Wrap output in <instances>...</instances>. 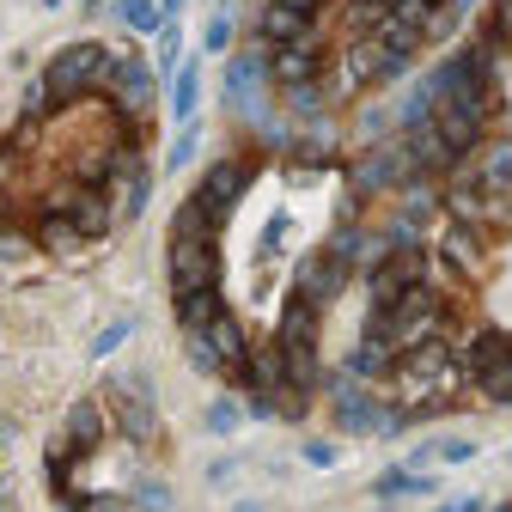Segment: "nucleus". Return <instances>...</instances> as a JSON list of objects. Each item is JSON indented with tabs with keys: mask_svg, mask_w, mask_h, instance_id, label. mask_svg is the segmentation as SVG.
<instances>
[{
	"mask_svg": "<svg viewBox=\"0 0 512 512\" xmlns=\"http://www.w3.org/2000/svg\"><path fill=\"white\" fill-rule=\"evenodd\" d=\"M397 384H403V403H439V397L458 384V366H452V354H445V342L433 336V342L403 348Z\"/></svg>",
	"mask_w": 512,
	"mask_h": 512,
	"instance_id": "2",
	"label": "nucleus"
},
{
	"mask_svg": "<svg viewBox=\"0 0 512 512\" xmlns=\"http://www.w3.org/2000/svg\"><path fill=\"white\" fill-rule=\"evenodd\" d=\"M500 512H512V506H500Z\"/></svg>",
	"mask_w": 512,
	"mask_h": 512,
	"instance_id": "44",
	"label": "nucleus"
},
{
	"mask_svg": "<svg viewBox=\"0 0 512 512\" xmlns=\"http://www.w3.org/2000/svg\"><path fill=\"white\" fill-rule=\"evenodd\" d=\"M275 342L281 348H299V342H317V305L311 299H287V311H281V330H275Z\"/></svg>",
	"mask_w": 512,
	"mask_h": 512,
	"instance_id": "19",
	"label": "nucleus"
},
{
	"mask_svg": "<svg viewBox=\"0 0 512 512\" xmlns=\"http://www.w3.org/2000/svg\"><path fill=\"white\" fill-rule=\"evenodd\" d=\"M305 464H317V470H330V464H336V445H324V439H311V445H305Z\"/></svg>",
	"mask_w": 512,
	"mask_h": 512,
	"instance_id": "37",
	"label": "nucleus"
},
{
	"mask_svg": "<svg viewBox=\"0 0 512 512\" xmlns=\"http://www.w3.org/2000/svg\"><path fill=\"white\" fill-rule=\"evenodd\" d=\"M214 232H220V220H214L196 196H189V202L177 208V220H171V238H214Z\"/></svg>",
	"mask_w": 512,
	"mask_h": 512,
	"instance_id": "24",
	"label": "nucleus"
},
{
	"mask_svg": "<svg viewBox=\"0 0 512 512\" xmlns=\"http://www.w3.org/2000/svg\"><path fill=\"white\" fill-rule=\"evenodd\" d=\"M403 153H409L415 171H452V165H458V153L445 147V135H439L433 122H415V128H409V147H403Z\"/></svg>",
	"mask_w": 512,
	"mask_h": 512,
	"instance_id": "16",
	"label": "nucleus"
},
{
	"mask_svg": "<svg viewBox=\"0 0 512 512\" xmlns=\"http://www.w3.org/2000/svg\"><path fill=\"white\" fill-rule=\"evenodd\" d=\"M196 98H202V68H196V61H183L177 80H171V110H177V122H196Z\"/></svg>",
	"mask_w": 512,
	"mask_h": 512,
	"instance_id": "23",
	"label": "nucleus"
},
{
	"mask_svg": "<svg viewBox=\"0 0 512 512\" xmlns=\"http://www.w3.org/2000/svg\"><path fill=\"white\" fill-rule=\"evenodd\" d=\"M104 74H110V55H104V43H68L49 68H43V86H49V104H74L80 92H92V86H104Z\"/></svg>",
	"mask_w": 512,
	"mask_h": 512,
	"instance_id": "3",
	"label": "nucleus"
},
{
	"mask_svg": "<svg viewBox=\"0 0 512 512\" xmlns=\"http://www.w3.org/2000/svg\"><path fill=\"white\" fill-rule=\"evenodd\" d=\"M208 427H214V433H232V427H238V403H232V397H220V403L208 409Z\"/></svg>",
	"mask_w": 512,
	"mask_h": 512,
	"instance_id": "35",
	"label": "nucleus"
},
{
	"mask_svg": "<svg viewBox=\"0 0 512 512\" xmlns=\"http://www.w3.org/2000/svg\"><path fill=\"white\" fill-rule=\"evenodd\" d=\"M128 336H135V324H110V330H104V336L92 342V360H104V354H116V348H122Z\"/></svg>",
	"mask_w": 512,
	"mask_h": 512,
	"instance_id": "34",
	"label": "nucleus"
},
{
	"mask_svg": "<svg viewBox=\"0 0 512 512\" xmlns=\"http://www.w3.org/2000/svg\"><path fill=\"white\" fill-rule=\"evenodd\" d=\"M317 61H324L317 31L299 37V43H275V49H269V80H281V86H311V80H317Z\"/></svg>",
	"mask_w": 512,
	"mask_h": 512,
	"instance_id": "9",
	"label": "nucleus"
},
{
	"mask_svg": "<svg viewBox=\"0 0 512 512\" xmlns=\"http://www.w3.org/2000/svg\"><path fill=\"white\" fill-rule=\"evenodd\" d=\"M372 336H384L391 348H415V342H433L439 336V293L421 281L409 287L391 311H372Z\"/></svg>",
	"mask_w": 512,
	"mask_h": 512,
	"instance_id": "1",
	"label": "nucleus"
},
{
	"mask_svg": "<svg viewBox=\"0 0 512 512\" xmlns=\"http://www.w3.org/2000/svg\"><path fill=\"white\" fill-rule=\"evenodd\" d=\"M202 342L214 348V360H220V372H226V378H238V372H244L250 342H244V330H238V317H232V311H220V317H214V324L202 330Z\"/></svg>",
	"mask_w": 512,
	"mask_h": 512,
	"instance_id": "14",
	"label": "nucleus"
},
{
	"mask_svg": "<svg viewBox=\"0 0 512 512\" xmlns=\"http://www.w3.org/2000/svg\"><path fill=\"white\" fill-rule=\"evenodd\" d=\"M189 153H196V122H183V135L171 147V165H189Z\"/></svg>",
	"mask_w": 512,
	"mask_h": 512,
	"instance_id": "36",
	"label": "nucleus"
},
{
	"mask_svg": "<svg viewBox=\"0 0 512 512\" xmlns=\"http://www.w3.org/2000/svg\"><path fill=\"white\" fill-rule=\"evenodd\" d=\"M403 171H415V165H409V153H403V147H384V153H372V159L354 171V183H360V189H391Z\"/></svg>",
	"mask_w": 512,
	"mask_h": 512,
	"instance_id": "18",
	"label": "nucleus"
},
{
	"mask_svg": "<svg viewBox=\"0 0 512 512\" xmlns=\"http://www.w3.org/2000/svg\"><path fill=\"white\" fill-rule=\"evenodd\" d=\"M287 98H293V110H317V104H324V98H317V86H287Z\"/></svg>",
	"mask_w": 512,
	"mask_h": 512,
	"instance_id": "38",
	"label": "nucleus"
},
{
	"mask_svg": "<svg viewBox=\"0 0 512 512\" xmlns=\"http://www.w3.org/2000/svg\"><path fill=\"white\" fill-rule=\"evenodd\" d=\"M147 196H153L147 171H128V196H122V208H128V214H141V208H147Z\"/></svg>",
	"mask_w": 512,
	"mask_h": 512,
	"instance_id": "33",
	"label": "nucleus"
},
{
	"mask_svg": "<svg viewBox=\"0 0 512 512\" xmlns=\"http://www.w3.org/2000/svg\"><path fill=\"white\" fill-rule=\"evenodd\" d=\"M476 384H482V397H494V403H512V348H506L494 366H482V372H476Z\"/></svg>",
	"mask_w": 512,
	"mask_h": 512,
	"instance_id": "27",
	"label": "nucleus"
},
{
	"mask_svg": "<svg viewBox=\"0 0 512 512\" xmlns=\"http://www.w3.org/2000/svg\"><path fill=\"white\" fill-rule=\"evenodd\" d=\"M330 397H336V415H342V427H348V433H372V427L391 433V427H397L391 415H384V409L360 391V378H336V384H330Z\"/></svg>",
	"mask_w": 512,
	"mask_h": 512,
	"instance_id": "10",
	"label": "nucleus"
},
{
	"mask_svg": "<svg viewBox=\"0 0 512 512\" xmlns=\"http://www.w3.org/2000/svg\"><path fill=\"white\" fill-rule=\"evenodd\" d=\"M86 512H122V500H92Z\"/></svg>",
	"mask_w": 512,
	"mask_h": 512,
	"instance_id": "41",
	"label": "nucleus"
},
{
	"mask_svg": "<svg viewBox=\"0 0 512 512\" xmlns=\"http://www.w3.org/2000/svg\"><path fill=\"white\" fill-rule=\"evenodd\" d=\"M122 19L135 25V31H159L165 25V13L153 7V0H122Z\"/></svg>",
	"mask_w": 512,
	"mask_h": 512,
	"instance_id": "31",
	"label": "nucleus"
},
{
	"mask_svg": "<svg viewBox=\"0 0 512 512\" xmlns=\"http://www.w3.org/2000/svg\"><path fill=\"white\" fill-rule=\"evenodd\" d=\"M470 464L476 458V439H439V445H421V452H415V464Z\"/></svg>",
	"mask_w": 512,
	"mask_h": 512,
	"instance_id": "29",
	"label": "nucleus"
},
{
	"mask_svg": "<svg viewBox=\"0 0 512 512\" xmlns=\"http://www.w3.org/2000/svg\"><path fill=\"white\" fill-rule=\"evenodd\" d=\"M104 86H110V98H116V110H122V116H147V110H153V68H147L141 55L110 61Z\"/></svg>",
	"mask_w": 512,
	"mask_h": 512,
	"instance_id": "6",
	"label": "nucleus"
},
{
	"mask_svg": "<svg viewBox=\"0 0 512 512\" xmlns=\"http://www.w3.org/2000/svg\"><path fill=\"white\" fill-rule=\"evenodd\" d=\"M116 415L128 439H153V391L147 378H116Z\"/></svg>",
	"mask_w": 512,
	"mask_h": 512,
	"instance_id": "12",
	"label": "nucleus"
},
{
	"mask_svg": "<svg viewBox=\"0 0 512 512\" xmlns=\"http://www.w3.org/2000/svg\"><path fill=\"white\" fill-rule=\"evenodd\" d=\"M506 348H512V336H506V330H482V336L470 342V372H482V366H494V360H500Z\"/></svg>",
	"mask_w": 512,
	"mask_h": 512,
	"instance_id": "30",
	"label": "nucleus"
},
{
	"mask_svg": "<svg viewBox=\"0 0 512 512\" xmlns=\"http://www.w3.org/2000/svg\"><path fill=\"white\" fill-rule=\"evenodd\" d=\"M482 189H494V196H512V147H494L488 159H482V177H476Z\"/></svg>",
	"mask_w": 512,
	"mask_h": 512,
	"instance_id": "28",
	"label": "nucleus"
},
{
	"mask_svg": "<svg viewBox=\"0 0 512 512\" xmlns=\"http://www.w3.org/2000/svg\"><path fill=\"white\" fill-rule=\"evenodd\" d=\"M37 238H43V244H49V250H55V256H68V250H80V244H86V232H80V226H74V220H68V214H49V220H43V232H37Z\"/></svg>",
	"mask_w": 512,
	"mask_h": 512,
	"instance_id": "26",
	"label": "nucleus"
},
{
	"mask_svg": "<svg viewBox=\"0 0 512 512\" xmlns=\"http://www.w3.org/2000/svg\"><path fill=\"white\" fill-rule=\"evenodd\" d=\"M220 287H196V293H177V330L183 336H202L214 317H220Z\"/></svg>",
	"mask_w": 512,
	"mask_h": 512,
	"instance_id": "17",
	"label": "nucleus"
},
{
	"mask_svg": "<svg viewBox=\"0 0 512 512\" xmlns=\"http://www.w3.org/2000/svg\"><path fill=\"white\" fill-rule=\"evenodd\" d=\"M244 183H250V165H244V159H220V165H208L196 202H202L214 220H226V214L238 208V196H244Z\"/></svg>",
	"mask_w": 512,
	"mask_h": 512,
	"instance_id": "8",
	"label": "nucleus"
},
{
	"mask_svg": "<svg viewBox=\"0 0 512 512\" xmlns=\"http://www.w3.org/2000/svg\"><path fill=\"white\" fill-rule=\"evenodd\" d=\"M98 439H104V409L98 403H74L68 409V445L74 452H98Z\"/></svg>",
	"mask_w": 512,
	"mask_h": 512,
	"instance_id": "22",
	"label": "nucleus"
},
{
	"mask_svg": "<svg viewBox=\"0 0 512 512\" xmlns=\"http://www.w3.org/2000/svg\"><path fill=\"white\" fill-rule=\"evenodd\" d=\"M427 281V250L421 244H397V250H384L378 256V269H372V311H391L409 287Z\"/></svg>",
	"mask_w": 512,
	"mask_h": 512,
	"instance_id": "4",
	"label": "nucleus"
},
{
	"mask_svg": "<svg viewBox=\"0 0 512 512\" xmlns=\"http://www.w3.org/2000/svg\"><path fill=\"white\" fill-rule=\"evenodd\" d=\"M159 13H165V19H177V13H183V0H165V7H159Z\"/></svg>",
	"mask_w": 512,
	"mask_h": 512,
	"instance_id": "42",
	"label": "nucleus"
},
{
	"mask_svg": "<svg viewBox=\"0 0 512 512\" xmlns=\"http://www.w3.org/2000/svg\"><path fill=\"white\" fill-rule=\"evenodd\" d=\"M226 43H232V13H214V19H208V31H202V49H214V55H220Z\"/></svg>",
	"mask_w": 512,
	"mask_h": 512,
	"instance_id": "32",
	"label": "nucleus"
},
{
	"mask_svg": "<svg viewBox=\"0 0 512 512\" xmlns=\"http://www.w3.org/2000/svg\"><path fill=\"white\" fill-rule=\"evenodd\" d=\"M281 7H293V13H305V19H317V7H324V0H281Z\"/></svg>",
	"mask_w": 512,
	"mask_h": 512,
	"instance_id": "40",
	"label": "nucleus"
},
{
	"mask_svg": "<svg viewBox=\"0 0 512 512\" xmlns=\"http://www.w3.org/2000/svg\"><path fill=\"white\" fill-rule=\"evenodd\" d=\"M220 287V250L214 238H171V293Z\"/></svg>",
	"mask_w": 512,
	"mask_h": 512,
	"instance_id": "5",
	"label": "nucleus"
},
{
	"mask_svg": "<svg viewBox=\"0 0 512 512\" xmlns=\"http://www.w3.org/2000/svg\"><path fill=\"white\" fill-rule=\"evenodd\" d=\"M445 202H452L458 226H500V220H512V196H494V189H482V183H458Z\"/></svg>",
	"mask_w": 512,
	"mask_h": 512,
	"instance_id": "11",
	"label": "nucleus"
},
{
	"mask_svg": "<svg viewBox=\"0 0 512 512\" xmlns=\"http://www.w3.org/2000/svg\"><path fill=\"white\" fill-rule=\"evenodd\" d=\"M49 214H68V220H74L86 238H98V232L110 226V208H104V196H98V189H55Z\"/></svg>",
	"mask_w": 512,
	"mask_h": 512,
	"instance_id": "13",
	"label": "nucleus"
},
{
	"mask_svg": "<svg viewBox=\"0 0 512 512\" xmlns=\"http://www.w3.org/2000/svg\"><path fill=\"white\" fill-rule=\"evenodd\" d=\"M391 354H397V348L384 342V336H366V342L354 348V366H348V372H354V378H378L384 366H391Z\"/></svg>",
	"mask_w": 512,
	"mask_h": 512,
	"instance_id": "25",
	"label": "nucleus"
},
{
	"mask_svg": "<svg viewBox=\"0 0 512 512\" xmlns=\"http://www.w3.org/2000/svg\"><path fill=\"white\" fill-rule=\"evenodd\" d=\"M238 512H263V506H238Z\"/></svg>",
	"mask_w": 512,
	"mask_h": 512,
	"instance_id": "43",
	"label": "nucleus"
},
{
	"mask_svg": "<svg viewBox=\"0 0 512 512\" xmlns=\"http://www.w3.org/2000/svg\"><path fill=\"white\" fill-rule=\"evenodd\" d=\"M0 256H25V238H13V232H0Z\"/></svg>",
	"mask_w": 512,
	"mask_h": 512,
	"instance_id": "39",
	"label": "nucleus"
},
{
	"mask_svg": "<svg viewBox=\"0 0 512 512\" xmlns=\"http://www.w3.org/2000/svg\"><path fill=\"white\" fill-rule=\"evenodd\" d=\"M439 250H445V263H452L458 275H482V244H476V226H452L439 238Z\"/></svg>",
	"mask_w": 512,
	"mask_h": 512,
	"instance_id": "21",
	"label": "nucleus"
},
{
	"mask_svg": "<svg viewBox=\"0 0 512 512\" xmlns=\"http://www.w3.org/2000/svg\"><path fill=\"white\" fill-rule=\"evenodd\" d=\"M342 281H348V263L336 250H311L305 263H299V275H293V293L299 299H311V305H330L336 293H342Z\"/></svg>",
	"mask_w": 512,
	"mask_h": 512,
	"instance_id": "7",
	"label": "nucleus"
},
{
	"mask_svg": "<svg viewBox=\"0 0 512 512\" xmlns=\"http://www.w3.org/2000/svg\"><path fill=\"white\" fill-rule=\"evenodd\" d=\"M409 61L397 55V49H384L378 37H360L354 49H348V74L354 80H391V74H403Z\"/></svg>",
	"mask_w": 512,
	"mask_h": 512,
	"instance_id": "15",
	"label": "nucleus"
},
{
	"mask_svg": "<svg viewBox=\"0 0 512 512\" xmlns=\"http://www.w3.org/2000/svg\"><path fill=\"white\" fill-rule=\"evenodd\" d=\"M299 37H311V19L281 7V0H269V7H263V43L275 49V43H299Z\"/></svg>",
	"mask_w": 512,
	"mask_h": 512,
	"instance_id": "20",
	"label": "nucleus"
}]
</instances>
